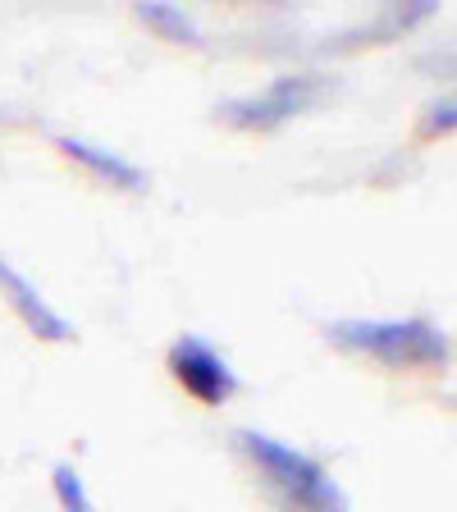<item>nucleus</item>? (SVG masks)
Listing matches in <instances>:
<instances>
[{
	"instance_id": "nucleus-4",
	"label": "nucleus",
	"mask_w": 457,
	"mask_h": 512,
	"mask_svg": "<svg viewBox=\"0 0 457 512\" xmlns=\"http://www.w3.org/2000/svg\"><path fill=\"white\" fill-rule=\"evenodd\" d=\"M170 371H174V380L206 407H224L238 394V375L229 371V362H224L211 343L197 339V334H183L170 348Z\"/></svg>"
},
{
	"instance_id": "nucleus-2",
	"label": "nucleus",
	"mask_w": 457,
	"mask_h": 512,
	"mask_svg": "<svg viewBox=\"0 0 457 512\" xmlns=\"http://www.w3.org/2000/svg\"><path fill=\"white\" fill-rule=\"evenodd\" d=\"M330 339L339 348L371 352L389 366H439L448 362V343L426 320H334Z\"/></svg>"
},
{
	"instance_id": "nucleus-1",
	"label": "nucleus",
	"mask_w": 457,
	"mask_h": 512,
	"mask_svg": "<svg viewBox=\"0 0 457 512\" xmlns=\"http://www.w3.org/2000/svg\"><path fill=\"white\" fill-rule=\"evenodd\" d=\"M234 444L256 462V471L270 480V490L284 499L288 512H348L343 490L307 453L279 444V439H270V435H256V430H238Z\"/></svg>"
},
{
	"instance_id": "nucleus-6",
	"label": "nucleus",
	"mask_w": 457,
	"mask_h": 512,
	"mask_svg": "<svg viewBox=\"0 0 457 512\" xmlns=\"http://www.w3.org/2000/svg\"><path fill=\"white\" fill-rule=\"evenodd\" d=\"M60 151H64V156H74L78 165H87V170H92L96 179L115 183V188H138V183H142V170H138V165H128V160L110 156V151L92 147V142H78V138H60Z\"/></svg>"
},
{
	"instance_id": "nucleus-5",
	"label": "nucleus",
	"mask_w": 457,
	"mask_h": 512,
	"mask_svg": "<svg viewBox=\"0 0 457 512\" xmlns=\"http://www.w3.org/2000/svg\"><path fill=\"white\" fill-rule=\"evenodd\" d=\"M0 284L10 288L14 311H19L23 325H28L37 339H46V343H64V339H69V320L55 316V311L42 302V293H37V288H32L14 266H0Z\"/></svg>"
},
{
	"instance_id": "nucleus-7",
	"label": "nucleus",
	"mask_w": 457,
	"mask_h": 512,
	"mask_svg": "<svg viewBox=\"0 0 457 512\" xmlns=\"http://www.w3.org/2000/svg\"><path fill=\"white\" fill-rule=\"evenodd\" d=\"M51 480H55V494H60V508H64V512H96L74 467H64V462H60V467L51 471Z\"/></svg>"
},
{
	"instance_id": "nucleus-8",
	"label": "nucleus",
	"mask_w": 457,
	"mask_h": 512,
	"mask_svg": "<svg viewBox=\"0 0 457 512\" xmlns=\"http://www.w3.org/2000/svg\"><path fill=\"white\" fill-rule=\"evenodd\" d=\"M142 23L160 28L165 37H179V42H197V28L183 14H174V5H142Z\"/></svg>"
},
{
	"instance_id": "nucleus-3",
	"label": "nucleus",
	"mask_w": 457,
	"mask_h": 512,
	"mask_svg": "<svg viewBox=\"0 0 457 512\" xmlns=\"http://www.w3.org/2000/svg\"><path fill=\"white\" fill-rule=\"evenodd\" d=\"M320 92V78H275L261 96H238V101H224L215 110V119H224L229 128H279L284 119H293L298 110H307Z\"/></svg>"
}]
</instances>
